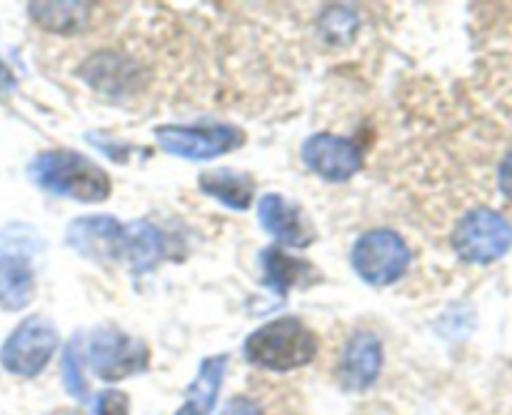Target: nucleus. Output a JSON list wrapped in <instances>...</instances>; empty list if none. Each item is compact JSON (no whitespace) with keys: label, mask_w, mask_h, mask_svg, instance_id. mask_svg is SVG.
Instances as JSON below:
<instances>
[{"label":"nucleus","mask_w":512,"mask_h":415,"mask_svg":"<svg viewBox=\"0 0 512 415\" xmlns=\"http://www.w3.org/2000/svg\"><path fill=\"white\" fill-rule=\"evenodd\" d=\"M413 263L408 243L403 235L390 228H375L360 235L350 250V265L373 288L393 285L405 275V270Z\"/></svg>","instance_id":"3"},{"label":"nucleus","mask_w":512,"mask_h":415,"mask_svg":"<svg viewBox=\"0 0 512 415\" xmlns=\"http://www.w3.org/2000/svg\"><path fill=\"white\" fill-rule=\"evenodd\" d=\"M148 363V345L118 328L95 330L88 343V365L100 380H108V383L143 373Z\"/></svg>","instance_id":"7"},{"label":"nucleus","mask_w":512,"mask_h":415,"mask_svg":"<svg viewBox=\"0 0 512 415\" xmlns=\"http://www.w3.org/2000/svg\"><path fill=\"white\" fill-rule=\"evenodd\" d=\"M225 368H228V355H213V358H205L200 363L198 375L190 383L188 388V400L198 405L203 413H210L215 405V398H218V390L223 385Z\"/></svg>","instance_id":"18"},{"label":"nucleus","mask_w":512,"mask_h":415,"mask_svg":"<svg viewBox=\"0 0 512 415\" xmlns=\"http://www.w3.org/2000/svg\"><path fill=\"white\" fill-rule=\"evenodd\" d=\"M63 383L73 398H88V385L83 378V358H80V338H73L65 345L63 353Z\"/></svg>","instance_id":"20"},{"label":"nucleus","mask_w":512,"mask_h":415,"mask_svg":"<svg viewBox=\"0 0 512 415\" xmlns=\"http://www.w3.org/2000/svg\"><path fill=\"white\" fill-rule=\"evenodd\" d=\"M243 353L245 360L255 368L288 373V370L313 363L318 353V338L303 320L285 315L253 330L245 338Z\"/></svg>","instance_id":"2"},{"label":"nucleus","mask_w":512,"mask_h":415,"mask_svg":"<svg viewBox=\"0 0 512 415\" xmlns=\"http://www.w3.org/2000/svg\"><path fill=\"white\" fill-rule=\"evenodd\" d=\"M498 185H500V193H503L508 200H512V150L505 155L503 163H500Z\"/></svg>","instance_id":"24"},{"label":"nucleus","mask_w":512,"mask_h":415,"mask_svg":"<svg viewBox=\"0 0 512 415\" xmlns=\"http://www.w3.org/2000/svg\"><path fill=\"white\" fill-rule=\"evenodd\" d=\"M93 3H30V20L40 30L58 35H75L90 28L95 15Z\"/></svg>","instance_id":"16"},{"label":"nucleus","mask_w":512,"mask_h":415,"mask_svg":"<svg viewBox=\"0 0 512 415\" xmlns=\"http://www.w3.org/2000/svg\"><path fill=\"white\" fill-rule=\"evenodd\" d=\"M15 75H13V70L8 68V65L3 63V60H0V98H5V95H10L15 90Z\"/></svg>","instance_id":"25"},{"label":"nucleus","mask_w":512,"mask_h":415,"mask_svg":"<svg viewBox=\"0 0 512 415\" xmlns=\"http://www.w3.org/2000/svg\"><path fill=\"white\" fill-rule=\"evenodd\" d=\"M305 168L328 183H348L363 168V153L355 140L335 133H315L300 148Z\"/></svg>","instance_id":"8"},{"label":"nucleus","mask_w":512,"mask_h":415,"mask_svg":"<svg viewBox=\"0 0 512 415\" xmlns=\"http://www.w3.org/2000/svg\"><path fill=\"white\" fill-rule=\"evenodd\" d=\"M220 415H263V410H260V405L255 403V400H250L248 395H238V398H230L228 403H225Z\"/></svg>","instance_id":"23"},{"label":"nucleus","mask_w":512,"mask_h":415,"mask_svg":"<svg viewBox=\"0 0 512 415\" xmlns=\"http://www.w3.org/2000/svg\"><path fill=\"white\" fill-rule=\"evenodd\" d=\"M65 243L93 260H118L123 253V223L110 215L75 218L65 230Z\"/></svg>","instance_id":"10"},{"label":"nucleus","mask_w":512,"mask_h":415,"mask_svg":"<svg viewBox=\"0 0 512 415\" xmlns=\"http://www.w3.org/2000/svg\"><path fill=\"white\" fill-rule=\"evenodd\" d=\"M28 175L40 190L78 203H103L110 198L113 180L88 155L75 150H45L28 165Z\"/></svg>","instance_id":"1"},{"label":"nucleus","mask_w":512,"mask_h":415,"mask_svg":"<svg viewBox=\"0 0 512 415\" xmlns=\"http://www.w3.org/2000/svg\"><path fill=\"white\" fill-rule=\"evenodd\" d=\"M133 273H150L168 258V238L150 220H133L123 225V253Z\"/></svg>","instance_id":"14"},{"label":"nucleus","mask_w":512,"mask_h":415,"mask_svg":"<svg viewBox=\"0 0 512 415\" xmlns=\"http://www.w3.org/2000/svg\"><path fill=\"white\" fill-rule=\"evenodd\" d=\"M258 223L280 245L308 248L315 243V228L298 205L288 203L280 193H265L258 200Z\"/></svg>","instance_id":"12"},{"label":"nucleus","mask_w":512,"mask_h":415,"mask_svg":"<svg viewBox=\"0 0 512 415\" xmlns=\"http://www.w3.org/2000/svg\"><path fill=\"white\" fill-rule=\"evenodd\" d=\"M130 400L123 390H103L95 403V415H128Z\"/></svg>","instance_id":"21"},{"label":"nucleus","mask_w":512,"mask_h":415,"mask_svg":"<svg viewBox=\"0 0 512 415\" xmlns=\"http://www.w3.org/2000/svg\"><path fill=\"white\" fill-rule=\"evenodd\" d=\"M260 265H263V285H268L280 298H285L290 288H308L320 278V270L310 260L295 258L275 245L260 253Z\"/></svg>","instance_id":"13"},{"label":"nucleus","mask_w":512,"mask_h":415,"mask_svg":"<svg viewBox=\"0 0 512 415\" xmlns=\"http://www.w3.org/2000/svg\"><path fill=\"white\" fill-rule=\"evenodd\" d=\"M198 188L208 198L220 200L230 210H240V213L250 210V205L255 200V178L250 173H245V170H203L198 175Z\"/></svg>","instance_id":"15"},{"label":"nucleus","mask_w":512,"mask_h":415,"mask_svg":"<svg viewBox=\"0 0 512 415\" xmlns=\"http://www.w3.org/2000/svg\"><path fill=\"white\" fill-rule=\"evenodd\" d=\"M450 243L465 263H495L512 248V225L498 210L475 208L455 223Z\"/></svg>","instance_id":"4"},{"label":"nucleus","mask_w":512,"mask_h":415,"mask_svg":"<svg viewBox=\"0 0 512 415\" xmlns=\"http://www.w3.org/2000/svg\"><path fill=\"white\" fill-rule=\"evenodd\" d=\"M35 298V275L28 255H0V308L23 310Z\"/></svg>","instance_id":"17"},{"label":"nucleus","mask_w":512,"mask_h":415,"mask_svg":"<svg viewBox=\"0 0 512 415\" xmlns=\"http://www.w3.org/2000/svg\"><path fill=\"white\" fill-rule=\"evenodd\" d=\"M153 135L160 150L185 160H213L245 143L243 128L230 123L158 125Z\"/></svg>","instance_id":"5"},{"label":"nucleus","mask_w":512,"mask_h":415,"mask_svg":"<svg viewBox=\"0 0 512 415\" xmlns=\"http://www.w3.org/2000/svg\"><path fill=\"white\" fill-rule=\"evenodd\" d=\"M320 35H323L328 43L333 45H345L355 38V30H358V15L353 13L345 5H330L323 10L318 20Z\"/></svg>","instance_id":"19"},{"label":"nucleus","mask_w":512,"mask_h":415,"mask_svg":"<svg viewBox=\"0 0 512 415\" xmlns=\"http://www.w3.org/2000/svg\"><path fill=\"white\" fill-rule=\"evenodd\" d=\"M175 415H208V413H203V410H200L198 405H195V403H190V400H188V403H185L183 408H180L178 413H175Z\"/></svg>","instance_id":"26"},{"label":"nucleus","mask_w":512,"mask_h":415,"mask_svg":"<svg viewBox=\"0 0 512 415\" xmlns=\"http://www.w3.org/2000/svg\"><path fill=\"white\" fill-rule=\"evenodd\" d=\"M58 328L43 315L25 318L0 348V365L20 378H33L53 360Z\"/></svg>","instance_id":"6"},{"label":"nucleus","mask_w":512,"mask_h":415,"mask_svg":"<svg viewBox=\"0 0 512 415\" xmlns=\"http://www.w3.org/2000/svg\"><path fill=\"white\" fill-rule=\"evenodd\" d=\"M78 75L100 95L108 98H125L140 90L143 70L138 60L118 50H98L88 55L78 68Z\"/></svg>","instance_id":"9"},{"label":"nucleus","mask_w":512,"mask_h":415,"mask_svg":"<svg viewBox=\"0 0 512 415\" xmlns=\"http://www.w3.org/2000/svg\"><path fill=\"white\" fill-rule=\"evenodd\" d=\"M383 365V343L373 330H355L340 355V383L350 393H363L378 380Z\"/></svg>","instance_id":"11"},{"label":"nucleus","mask_w":512,"mask_h":415,"mask_svg":"<svg viewBox=\"0 0 512 415\" xmlns=\"http://www.w3.org/2000/svg\"><path fill=\"white\" fill-rule=\"evenodd\" d=\"M85 138H88V143H93L95 148L103 150L108 158L118 160V163H125V160H128V153L133 150V145H125V143H120V140H115L113 143V140L98 138V135H85Z\"/></svg>","instance_id":"22"},{"label":"nucleus","mask_w":512,"mask_h":415,"mask_svg":"<svg viewBox=\"0 0 512 415\" xmlns=\"http://www.w3.org/2000/svg\"><path fill=\"white\" fill-rule=\"evenodd\" d=\"M48 415H83L80 410H73V408H60V410H53V413Z\"/></svg>","instance_id":"27"}]
</instances>
